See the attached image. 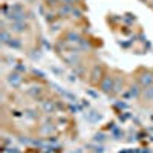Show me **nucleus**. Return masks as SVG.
<instances>
[{"instance_id":"6","label":"nucleus","mask_w":153,"mask_h":153,"mask_svg":"<svg viewBox=\"0 0 153 153\" xmlns=\"http://www.w3.org/2000/svg\"><path fill=\"white\" fill-rule=\"evenodd\" d=\"M42 109L46 112V113H54L55 110H57V106H55V103L54 101H51V100H46V101H43V104H42Z\"/></svg>"},{"instance_id":"3","label":"nucleus","mask_w":153,"mask_h":153,"mask_svg":"<svg viewBox=\"0 0 153 153\" xmlns=\"http://www.w3.org/2000/svg\"><path fill=\"white\" fill-rule=\"evenodd\" d=\"M6 81H8V84L12 86V87H20V84L23 83V76H22L20 74H17V72H11V74L6 76Z\"/></svg>"},{"instance_id":"1","label":"nucleus","mask_w":153,"mask_h":153,"mask_svg":"<svg viewBox=\"0 0 153 153\" xmlns=\"http://www.w3.org/2000/svg\"><path fill=\"white\" fill-rule=\"evenodd\" d=\"M113 87H115V76L106 75L103 80L100 81V89L103 94H110L113 92Z\"/></svg>"},{"instance_id":"5","label":"nucleus","mask_w":153,"mask_h":153,"mask_svg":"<svg viewBox=\"0 0 153 153\" xmlns=\"http://www.w3.org/2000/svg\"><path fill=\"white\" fill-rule=\"evenodd\" d=\"M6 19H9L12 23L14 22H25L26 16H25V11H11L9 14L6 16Z\"/></svg>"},{"instance_id":"11","label":"nucleus","mask_w":153,"mask_h":153,"mask_svg":"<svg viewBox=\"0 0 153 153\" xmlns=\"http://www.w3.org/2000/svg\"><path fill=\"white\" fill-rule=\"evenodd\" d=\"M11 38H12V37H11L9 31H8V29H3L2 34H0V40H2V43H3V45H8Z\"/></svg>"},{"instance_id":"4","label":"nucleus","mask_w":153,"mask_h":153,"mask_svg":"<svg viewBox=\"0 0 153 153\" xmlns=\"http://www.w3.org/2000/svg\"><path fill=\"white\" fill-rule=\"evenodd\" d=\"M28 28H29L28 23H25V22H14V23H11L9 31L16 32V34H23V32L28 31Z\"/></svg>"},{"instance_id":"15","label":"nucleus","mask_w":153,"mask_h":153,"mask_svg":"<svg viewBox=\"0 0 153 153\" xmlns=\"http://www.w3.org/2000/svg\"><path fill=\"white\" fill-rule=\"evenodd\" d=\"M63 5H68V6H74L75 5V0H60Z\"/></svg>"},{"instance_id":"7","label":"nucleus","mask_w":153,"mask_h":153,"mask_svg":"<svg viewBox=\"0 0 153 153\" xmlns=\"http://www.w3.org/2000/svg\"><path fill=\"white\" fill-rule=\"evenodd\" d=\"M91 76H92V83H98V81H101L103 78H101V68L100 66H95L94 68V71H92V74H91Z\"/></svg>"},{"instance_id":"13","label":"nucleus","mask_w":153,"mask_h":153,"mask_svg":"<svg viewBox=\"0 0 153 153\" xmlns=\"http://www.w3.org/2000/svg\"><path fill=\"white\" fill-rule=\"evenodd\" d=\"M34 89V91H31V89H29V91H28V94L31 95V97H34V98H37V95H40L42 92H43V89L40 87V86H37V87H32Z\"/></svg>"},{"instance_id":"9","label":"nucleus","mask_w":153,"mask_h":153,"mask_svg":"<svg viewBox=\"0 0 153 153\" xmlns=\"http://www.w3.org/2000/svg\"><path fill=\"white\" fill-rule=\"evenodd\" d=\"M143 98L146 101H153V86L143 89Z\"/></svg>"},{"instance_id":"2","label":"nucleus","mask_w":153,"mask_h":153,"mask_svg":"<svg viewBox=\"0 0 153 153\" xmlns=\"http://www.w3.org/2000/svg\"><path fill=\"white\" fill-rule=\"evenodd\" d=\"M138 83H139V86L141 87H150V86H153V74L150 72V71H146V72H143L141 75L138 76Z\"/></svg>"},{"instance_id":"14","label":"nucleus","mask_w":153,"mask_h":153,"mask_svg":"<svg viewBox=\"0 0 153 153\" xmlns=\"http://www.w3.org/2000/svg\"><path fill=\"white\" fill-rule=\"evenodd\" d=\"M121 89H123V81H121V78H115L113 92H115V94H118V92H121Z\"/></svg>"},{"instance_id":"8","label":"nucleus","mask_w":153,"mask_h":153,"mask_svg":"<svg viewBox=\"0 0 153 153\" xmlns=\"http://www.w3.org/2000/svg\"><path fill=\"white\" fill-rule=\"evenodd\" d=\"M130 95H132V97H135V98L143 97L141 86H139V84H132V86H130Z\"/></svg>"},{"instance_id":"12","label":"nucleus","mask_w":153,"mask_h":153,"mask_svg":"<svg viewBox=\"0 0 153 153\" xmlns=\"http://www.w3.org/2000/svg\"><path fill=\"white\" fill-rule=\"evenodd\" d=\"M6 46H9V48H12V49H20V48H22V42L17 40V38H11L9 43H8Z\"/></svg>"},{"instance_id":"10","label":"nucleus","mask_w":153,"mask_h":153,"mask_svg":"<svg viewBox=\"0 0 153 153\" xmlns=\"http://www.w3.org/2000/svg\"><path fill=\"white\" fill-rule=\"evenodd\" d=\"M66 40H69L71 43H80V42H81V37H80V34L71 31V32L68 34V37H66Z\"/></svg>"}]
</instances>
